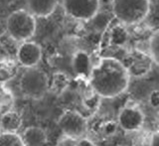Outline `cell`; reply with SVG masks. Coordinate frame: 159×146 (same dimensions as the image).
I'll return each instance as SVG.
<instances>
[{
	"mask_svg": "<svg viewBox=\"0 0 159 146\" xmlns=\"http://www.w3.org/2000/svg\"><path fill=\"white\" fill-rule=\"evenodd\" d=\"M129 80L130 75L123 63L111 57L99 59L89 78V87L102 98H113L124 94Z\"/></svg>",
	"mask_w": 159,
	"mask_h": 146,
	"instance_id": "cell-1",
	"label": "cell"
},
{
	"mask_svg": "<svg viewBox=\"0 0 159 146\" xmlns=\"http://www.w3.org/2000/svg\"><path fill=\"white\" fill-rule=\"evenodd\" d=\"M150 9L149 0H112V12L123 25H134L143 21Z\"/></svg>",
	"mask_w": 159,
	"mask_h": 146,
	"instance_id": "cell-2",
	"label": "cell"
},
{
	"mask_svg": "<svg viewBox=\"0 0 159 146\" xmlns=\"http://www.w3.org/2000/svg\"><path fill=\"white\" fill-rule=\"evenodd\" d=\"M35 16L26 10H16L7 17L6 29L9 36L17 42H26L36 32Z\"/></svg>",
	"mask_w": 159,
	"mask_h": 146,
	"instance_id": "cell-3",
	"label": "cell"
},
{
	"mask_svg": "<svg viewBox=\"0 0 159 146\" xmlns=\"http://www.w3.org/2000/svg\"><path fill=\"white\" fill-rule=\"evenodd\" d=\"M19 87L24 97L40 99L46 94L49 89V80L47 75L41 70L30 68L22 75Z\"/></svg>",
	"mask_w": 159,
	"mask_h": 146,
	"instance_id": "cell-4",
	"label": "cell"
},
{
	"mask_svg": "<svg viewBox=\"0 0 159 146\" xmlns=\"http://www.w3.org/2000/svg\"><path fill=\"white\" fill-rule=\"evenodd\" d=\"M58 126L65 136L79 140L87 132L88 119L76 110H67L59 117Z\"/></svg>",
	"mask_w": 159,
	"mask_h": 146,
	"instance_id": "cell-5",
	"label": "cell"
},
{
	"mask_svg": "<svg viewBox=\"0 0 159 146\" xmlns=\"http://www.w3.org/2000/svg\"><path fill=\"white\" fill-rule=\"evenodd\" d=\"M63 7L70 17L88 21L98 14L99 0H63Z\"/></svg>",
	"mask_w": 159,
	"mask_h": 146,
	"instance_id": "cell-6",
	"label": "cell"
},
{
	"mask_svg": "<svg viewBox=\"0 0 159 146\" xmlns=\"http://www.w3.org/2000/svg\"><path fill=\"white\" fill-rule=\"evenodd\" d=\"M144 113L138 105L127 103L119 110L117 115L118 127L125 132H135L140 130L144 124Z\"/></svg>",
	"mask_w": 159,
	"mask_h": 146,
	"instance_id": "cell-7",
	"label": "cell"
},
{
	"mask_svg": "<svg viewBox=\"0 0 159 146\" xmlns=\"http://www.w3.org/2000/svg\"><path fill=\"white\" fill-rule=\"evenodd\" d=\"M126 64H123L130 77L140 78L149 73L151 69L152 60L148 54L139 50H135L126 57Z\"/></svg>",
	"mask_w": 159,
	"mask_h": 146,
	"instance_id": "cell-8",
	"label": "cell"
},
{
	"mask_svg": "<svg viewBox=\"0 0 159 146\" xmlns=\"http://www.w3.org/2000/svg\"><path fill=\"white\" fill-rule=\"evenodd\" d=\"M41 59L42 49L35 42H23L17 50V60L19 64L27 69L35 68Z\"/></svg>",
	"mask_w": 159,
	"mask_h": 146,
	"instance_id": "cell-9",
	"label": "cell"
},
{
	"mask_svg": "<svg viewBox=\"0 0 159 146\" xmlns=\"http://www.w3.org/2000/svg\"><path fill=\"white\" fill-rule=\"evenodd\" d=\"M93 65L92 63L91 56L86 51H78L74 54L72 59V68L74 73L81 78L89 80L91 75Z\"/></svg>",
	"mask_w": 159,
	"mask_h": 146,
	"instance_id": "cell-10",
	"label": "cell"
},
{
	"mask_svg": "<svg viewBox=\"0 0 159 146\" xmlns=\"http://www.w3.org/2000/svg\"><path fill=\"white\" fill-rule=\"evenodd\" d=\"M29 12L36 17H48L57 7L58 0H26Z\"/></svg>",
	"mask_w": 159,
	"mask_h": 146,
	"instance_id": "cell-11",
	"label": "cell"
},
{
	"mask_svg": "<svg viewBox=\"0 0 159 146\" xmlns=\"http://www.w3.org/2000/svg\"><path fill=\"white\" fill-rule=\"evenodd\" d=\"M25 146H45L47 142L46 132L38 126H30L21 135Z\"/></svg>",
	"mask_w": 159,
	"mask_h": 146,
	"instance_id": "cell-12",
	"label": "cell"
},
{
	"mask_svg": "<svg viewBox=\"0 0 159 146\" xmlns=\"http://www.w3.org/2000/svg\"><path fill=\"white\" fill-rule=\"evenodd\" d=\"M22 125V117L18 112L9 110L0 118V127L3 132H16Z\"/></svg>",
	"mask_w": 159,
	"mask_h": 146,
	"instance_id": "cell-13",
	"label": "cell"
},
{
	"mask_svg": "<svg viewBox=\"0 0 159 146\" xmlns=\"http://www.w3.org/2000/svg\"><path fill=\"white\" fill-rule=\"evenodd\" d=\"M70 85V79L68 75L64 73H56L54 75L52 84H51V90L57 95L63 94L68 89Z\"/></svg>",
	"mask_w": 159,
	"mask_h": 146,
	"instance_id": "cell-14",
	"label": "cell"
},
{
	"mask_svg": "<svg viewBox=\"0 0 159 146\" xmlns=\"http://www.w3.org/2000/svg\"><path fill=\"white\" fill-rule=\"evenodd\" d=\"M128 40V32L123 25L114 26L111 32V43L116 47H122Z\"/></svg>",
	"mask_w": 159,
	"mask_h": 146,
	"instance_id": "cell-15",
	"label": "cell"
},
{
	"mask_svg": "<svg viewBox=\"0 0 159 146\" xmlns=\"http://www.w3.org/2000/svg\"><path fill=\"white\" fill-rule=\"evenodd\" d=\"M148 55L152 62L159 66V29L154 31L148 41Z\"/></svg>",
	"mask_w": 159,
	"mask_h": 146,
	"instance_id": "cell-16",
	"label": "cell"
},
{
	"mask_svg": "<svg viewBox=\"0 0 159 146\" xmlns=\"http://www.w3.org/2000/svg\"><path fill=\"white\" fill-rule=\"evenodd\" d=\"M0 146H25L21 135L16 132H0Z\"/></svg>",
	"mask_w": 159,
	"mask_h": 146,
	"instance_id": "cell-17",
	"label": "cell"
},
{
	"mask_svg": "<svg viewBox=\"0 0 159 146\" xmlns=\"http://www.w3.org/2000/svg\"><path fill=\"white\" fill-rule=\"evenodd\" d=\"M102 98L98 94L92 90L91 94H89L88 95H84L83 98V105L84 108H87L89 112H96L98 108V107L101 105Z\"/></svg>",
	"mask_w": 159,
	"mask_h": 146,
	"instance_id": "cell-18",
	"label": "cell"
},
{
	"mask_svg": "<svg viewBox=\"0 0 159 146\" xmlns=\"http://www.w3.org/2000/svg\"><path fill=\"white\" fill-rule=\"evenodd\" d=\"M117 127H118V124L116 121H107L104 123L102 130L106 135H107V136H111V135H113L116 132Z\"/></svg>",
	"mask_w": 159,
	"mask_h": 146,
	"instance_id": "cell-19",
	"label": "cell"
},
{
	"mask_svg": "<svg viewBox=\"0 0 159 146\" xmlns=\"http://www.w3.org/2000/svg\"><path fill=\"white\" fill-rule=\"evenodd\" d=\"M149 103L152 107L157 108L159 107V90H153L149 95Z\"/></svg>",
	"mask_w": 159,
	"mask_h": 146,
	"instance_id": "cell-20",
	"label": "cell"
},
{
	"mask_svg": "<svg viewBox=\"0 0 159 146\" xmlns=\"http://www.w3.org/2000/svg\"><path fill=\"white\" fill-rule=\"evenodd\" d=\"M10 79H11V73L5 68L0 69V83H6Z\"/></svg>",
	"mask_w": 159,
	"mask_h": 146,
	"instance_id": "cell-21",
	"label": "cell"
},
{
	"mask_svg": "<svg viewBox=\"0 0 159 146\" xmlns=\"http://www.w3.org/2000/svg\"><path fill=\"white\" fill-rule=\"evenodd\" d=\"M75 146H96V144H94V142L89 138L83 137L78 140L77 143L75 144Z\"/></svg>",
	"mask_w": 159,
	"mask_h": 146,
	"instance_id": "cell-22",
	"label": "cell"
},
{
	"mask_svg": "<svg viewBox=\"0 0 159 146\" xmlns=\"http://www.w3.org/2000/svg\"><path fill=\"white\" fill-rule=\"evenodd\" d=\"M149 146H159V131H155L151 134Z\"/></svg>",
	"mask_w": 159,
	"mask_h": 146,
	"instance_id": "cell-23",
	"label": "cell"
},
{
	"mask_svg": "<svg viewBox=\"0 0 159 146\" xmlns=\"http://www.w3.org/2000/svg\"><path fill=\"white\" fill-rule=\"evenodd\" d=\"M0 130H1V127H0Z\"/></svg>",
	"mask_w": 159,
	"mask_h": 146,
	"instance_id": "cell-24",
	"label": "cell"
}]
</instances>
